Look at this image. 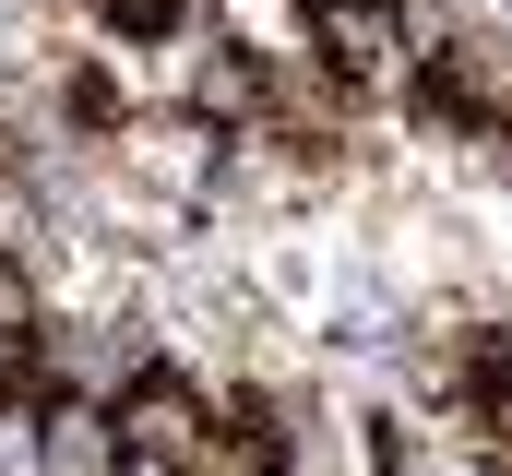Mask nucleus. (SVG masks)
I'll return each instance as SVG.
<instances>
[{
    "label": "nucleus",
    "instance_id": "nucleus-1",
    "mask_svg": "<svg viewBox=\"0 0 512 476\" xmlns=\"http://www.w3.org/2000/svg\"><path fill=\"white\" fill-rule=\"evenodd\" d=\"M108 417H120V453H143V465L203 476V453H215V393H191L179 369H131L108 393Z\"/></svg>",
    "mask_w": 512,
    "mask_h": 476
},
{
    "label": "nucleus",
    "instance_id": "nucleus-3",
    "mask_svg": "<svg viewBox=\"0 0 512 476\" xmlns=\"http://www.w3.org/2000/svg\"><path fill=\"white\" fill-rule=\"evenodd\" d=\"M60 108H72V131H131V84H120V72H96V60H84V72L60 84Z\"/></svg>",
    "mask_w": 512,
    "mask_h": 476
},
{
    "label": "nucleus",
    "instance_id": "nucleus-4",
    "mask_svg": "<svg viewBox=\"0 0 512 476\" xmlns=\"http://www.w3.org/2000/svg\"><path fill=\"white\" fill-rule=\"evenodd\" d=\"M96 12H108V24H120L131 48H167V36H179V24H191V0H96Z\"/></svg>",
    "mask_w": 512,
    "mask_h": 476
},
{
    "label": "nucleus",
    "instance_id": "nucleus-2",
    "mask_svg": "<svg viewBox=\"0 0 512 476\" xmlns=\"http://www.w3.org/2000/svg\"><path fill=\"white\" fill-rule=\"evenodd\" d=\"M179 108L203 119V131H227V143H239V131H262V119H286V72L251 60V48H227V36H203V48H191V96H179Z\"/></svg>",
    "mask_w": 512,
    "mask_h": 476
}]
</instances>
